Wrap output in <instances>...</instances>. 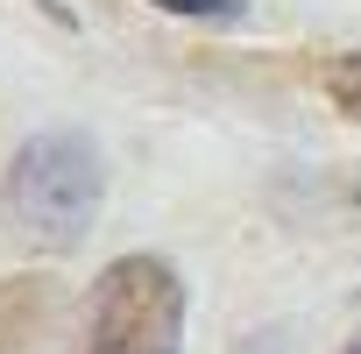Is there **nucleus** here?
<instances>
[{"label":"nucleus","mask_w":361,"mask_h":354,"mask_svg":"<svg viewBox=\"0 0 361 354\" xmlns=\"http://www.w3.org/2000/svg\"><path fill=\"white\" fill-rule=\"evenodd\" d=\"M99 199H106V177H99V156L85 135L71 128H43L15 149L8 177H0V213L8 227L36 248H78L99 220Z\"/></svg>","instance_id":"obj_1"},{"label":"nucleus","mask_w":361,"mask_h":354,"mask_svg":"<svg viewBox=\"0 0 361 354\" xmlns=\"http://www.w3.org/2000/svg\"><path fill=\"white\" fill-rule=\"evenodd\" d=\"M319 85H326V99H333L340 114H354V121H361V50L333 57V64L319 71Z\"/></svg>","instance_id":"obj_4"},{"label":"nucleus","mask_w":361,"mask_h":354,"mask_svg":"<svg viewBox=\"0 0 361 354\" xmlns=\"http://www.w3.org/2000/svg\"><path fill=\"white\" fill-rule=\"evenodd\" d=\"M340 354H361V340H347V347H340Z\"/></svg>","instance_id":"obj_6"},{"label":"nucleus","mask_w":361,"mask_h":354,"mask_svg":"<svg viewBox=\"0 0 361 354\" xmlns=\"http://www.w3.org/2000/svg\"><path fill=\"white\" fill-rule=\"evenodd\" d=\"M163 15H192V22H241V0H149Z\"/></svg>","instance_id":"obj_5"},{"label":"nucleus","mask_w":361,"mask_h":354,"mask_svg":"<svg viewBox=\"0 0 361 354\" xmlns=\"http://www.w3.org/2000/svg\"><path fill=\"white\" fill-rule=\"evenodd\" d=\"M64 283L57 276H0V354H43L57 340Z\"/></svg>","instance_id":"obj_3"},{"label":"nucleus","mask_w":361,"mask_h":354,"mask_svg":"<svg viewBox=\"0 0 361 354\" xmlns=\"http://www.w3.org/2000/svg\"><path fill=\"white\" fill-rule=\"evenodd\" d=\"M185 276L163 255H114L78 312V354H185Z\"/></svg>","instance_id":"obj_2"}]
</instances>
